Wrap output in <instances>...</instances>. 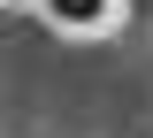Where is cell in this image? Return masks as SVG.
Returning a JSON list of instances; mask_svg holds the SVG:
<instances>
[{"mask_svg":"<svg viewBox=\"0 0 153 138\" xmlns=\"http://www.w3.org/2000/svg\"><path fill=\"white\" fill-rule=\"evenodd\" d=\"M38 16L54 23V31H69V39H107L115 23H123V0H46Z\"/></svg>","mask_w":153,"mask_h":138,"instance_id":"cell-1","label":"cell"},{"mask_svg":"<svg viewBox=\"0 0 153 138\" xmlns=\"http://www.w3.org/2000/svg\"><path fill=\"white\" fill-rule=\"evenodd\" d=\"M0 8H46V0H0Z\"/></svg>","mask_w":153,"mask_h":138,"instance_id":"cell-2","label":"cell"}]
</instances>
